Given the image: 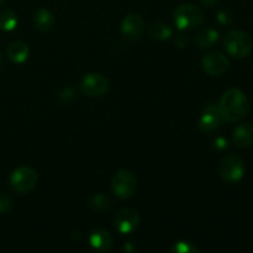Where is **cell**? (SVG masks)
Listing matches in <instances>:
<instances>
[{
    "label": "cell",
    "mask_w": 253,
    "mask_h": 253,
    "mask_svg": "<svg viewBox=\"0 0 253 253\" xmlns=\"http://www.w3.org/2000/svg\"><path fill=\"white\" fill-rule=\"evenodd\" d=\"M235 145L242 148L253 147V124L246 123L237 126L232 136Z\"/></svg>",
    "instance_id": "12"
},
{
    "label": "cell",
    "mask_w": 253,
    "mask_h": 253,
    "mask_svg": "<svg viewBox=\"0 0 253 253\" xmlns=\"http://www.w3.org/2000/svg\"><path fill=\"white\" fill-rule=\"evenodd\" d=\"M0 64H1V52H0Z\"/></svg>",
    "instance_id": "25"
},
{
    "label": "cell",
    "mask_w": 253,
    "mask_h": 253,
    "mask_svg": "<svg viewBox=\"0 0 253 253\" xmlns=\"http://www.w3.org/2000/svg\"><path fill=\"white\" fill-rule=\"evenodd\" d=\"M83 94L90 98H100L109 90V81L100 73H88L81 82Z\"/></svg>",
    "instance_id": "7"
},
{
    "label": "cell",
    "mask_w": 253,
    "mask_h": 253,
    "mask_svg": "<svg viewBox=\"0 0 253 253\" xmlns=\"http://www.w3.org/2000/svg\"><path fill=\"white\" fill-rule=\"evenodd\" d=\"M220 116L227 123H235L249 114L250 100L246 94L240 89L232 88L222 94L217 105Z\"/></svg>",
    "instance_id": "1"
},
{
    "label": "cell",
    "mask_w": 253,
    "mask_h": 253,
    "mask_svg": "<svg viewBox=\"0 0 253 253\" xmlns=\"http://www.w3.org/2000/svg\"><path fill=\"white\" fill-rule=\"evenodd\" d=\"M172 251L178 252V253H195V252H198V249L194 246V245L190 244V242L180 241V242H177V244L173 245Z\"/></svg>",
    "instance_id": "20"
},
{
    "label": "cell",
    "mask_w": 253,
    "mask_h": 253,
    "mask_svg": "<svg viewBox=\"0 0 253 253\" xmlns=\"http://www.w3.org/2000/svg\"><path fill=\"white\" fill-rule=\"evenodd\" d=\"M34 24L39 31L47 32L49 30H52L54 25V16L48 9H42L37 10L34 15Z\"/></svg>",
    "instance_id": "15"
},
{
    "label": "cell",
    "mask_w": 253,
    "mask_h": 253,
    "mask_svg": "<svg viewBox=\"0 0 253 253\" xmlns=\"http://www.w3.org/2000/svg\"><path fill=\"white\" fill-rule=\"evenodd\" d=\"M89 241L91 246L98 251H109L113 246V236L103 229H98L91 232Z\"/></svg>",
    "instance_id": "13"
},
{
    "label": "cell",
    "mask_w": 253,
    "mask_h": 253,
    "mask_svg": "<svg viewBox=\"0 0 253 253\" xmlns=\"http://www.w3.org/2000/svg\"><path fill=\"white\" fill-rule=\"evenodd\" d=\"M203 11L193 4L179 5L174 11V22L179 30L197 29L203 24Z\"/></svg>",
    "instance_id": "3"
},
{
    "label": "cell",
    "mask_w": 253,
    "mask_h": 253,
    "mask_svg": "<svg viewBox=\"0 0 253 253\" xmlns=\"http://www.w3.org/2000/svg\"><path fill=\"white\" fill-rule=\"evenodd\" d=\"M12 199L10 195L7 194H1L0 195V214H5V212H9L12 208Z\"/></svg>",
    "instance_id": "21"
},
{
    "label": "cell",
    "mask_w": 253,
    "mask_h": 253,
    "mask_svg": "<svg viewBox=\"0 0 253 253\" xmlns=\"http://www.w3.org/2000/svg\"><path fill=\"white\" fill-rule=\"evenodd\" d=\"M221 120L222 119L221 116H220L219 110H217V106L209 104V105L205 106L204 110H203L199 124H198V127H199V130L202 131V132L211 133L220 127Z\"/></svg>",
    "instance_id": "11"
},
{
    "label": "cell",
    "mask_w": 253,
    "mask_h": 253,
    "mask_svg": "<svg viewBox=\"0 0 253 253\" xmlns=\"http://www.w3.org/2000/svg\"><path fill=\"white\" fill-rule=\"evenodd\" d=\"M6 53L10 61L14 62V63H24L29 58L30 49L25 42L14 41L9 44Z\"/></svg>",
    "instance_id": "14"
},
{
    "label": "cell",
    "mask_w": 253,
    "mask_h": 253,
    "mask_svg": "<svg viewBox=\"0 0 253 253\" xmlns=\"http://www.w3.org/2000/svg\"><path fill=\"white\" fill-rule=\"evenodd\" d=\"M224 47L227 54L234 58L241 59L252 52L253 40L244 30H232L225 36Z\"/></svg>",
    "instance_id": "2"
},
{
    "label": "cell",
    "mask_w": 253,
    "mask_h": 253,
    "mask_svg": "<svg viewBox=\"0 0 253 253\" xmlns=\"http://www.w3.org/2000/svg\"><path fill=\"white\" fill-rule=\"evenodd\" d=\"M138 222H140L138 212L132 208L120 209L116 212L115 219H114L116 231L123 235H127L135 231L138 226Z\"/></svg>",
    "instance_id": "8"
},
{
    "label": "cell",
    "mask_w": 253,
    "mask_h": 253,
    "mask_svg": "<svg viewBox=\"0 0 253 253\" xmlns=\"http://www.w3.org/2000/svg\"><path fill=\"white\" fill-rule=\"evenodd\" d=\"M145 31V22L138 14H127L121 24V32L128 41H137Z\"/></svg>",
    "instance_id": "10"
},
{
    "label": "cell",
    "mask_w": 253,
    "mask_h": 253,
    "mask_svg": "<svg viewBox=\"0 0 253 253\" xmlns=\"http://www.w3.org/2000/svg\"><path fill=\"white\" fill-rule=\"evenodd\" d=\"M219 174L224 182L235 184L240 182L245 174V163L239 156L229 155L220 161Z\"/></svg>",
    "instance_id": "4"
},
{
    "label": "cell",
    "mask_w": 253,
    "mask_h": 253,
    "mask_svg": "<svg viewBox=\"0 0 253 253\" xmlns=\"http://www.w3.org/2000/svg\"><path fill=\"white\" fill-rule=\"evenodd\" d=\"M217 21L222 25H230L232 22V16L227 10H221V11L217 14Z\"/></svg>",
    "instance_id": "22"
},
{
    "label": "cell",
    "mask_w": 253,
    "mask_h": 253,
    "mask_svg": "<svg viewBox=\"0 0 253 253\" xmlns=\"http://www.w3.org/2000/svg\"><path fill=\"white\" fill-rule=\"evenodd\" d=\"M203 69L207 74L212 77L222 76L229 69L230 62L224 53L219 51L205 54L202 61Z\"/></svg>",
    "instance_id": "9"
},
{
    "label": "cell",
    "mask_w": 253,
    "mask_h": 253,
    "mask_svg": "<svg viewBox=\"0 0 253 253\" xmlns=\"http://www.w3.org/2000/svg\"><path fill=\"white\" fill-rule=\"evenodd\" d=\"M199 1L202 2L203 5H205V6L211 7V6H215V5L219 2V0H199Z\"/></svg>",
    "instance_id": "24"
},
{
    "label": "cell",
    "mask_w": 253,
    "mask_h": 253,
    "mask_svg": "<svg viewBox=\"0 0 253 253\" xmlns=\"http://www.w3.org/2000/svg\"><path fill=\"white\" fill-rule=\"evenodd\" d=\"M219 40V32L214 29H204L195 35V43L202 48H210Z\"/></svg>",
    "instance_id": "16"
},
{
    "label": "cell",
    "mask_w": 253,
    "mask_h": 253,
    "mask_svg": "<svg viewBox=\"0 0 253 253\" xmlns=\"http://www.w3.org/2000/svg\"><path fill=\"white\" fill-rule=\"evenodd\" d=\"M17 17L11 9L0 10V30L11 31L16 27Z\"/></svg>",
    "instance_id": "18"
},
{
    "label": "cell",
    "mask_w": 253,
    "mask_h": 253,
    "mask_svg": "<svg viewBox=\"0 0 253 253\" xmlns=\"http://www.w3.org/2000/svg\"><path fill=\"white\" fill-rule=\"evenodd\" d=\"M37 180H39V177H37L36 170L32 169L31 167L22 166L15 169L10 175V187L16 193L24 194L34 189L35 185L37 184Z\"/></svg>",
    "instance_id": "5"
},
{
    "label": "cell",
    "mask_w": 253,
    "mask_h": 253,
    "mask_svg": "<svg viewBox=\"0 0 253 253\" xmlns=\"http://www.w3.org/2000/svg\"><path fill=\"white\" fill-rule=\"evenodd\" d=\"M148 35L152 39L158 40V41H165V40H168L172 36V29L169 27V25L165 24L162 21H157L153 22L148 27Z\"/></svg>",
    "instance_id": "17"
},
{
    "label": "cell",
    "mask_w": 253,
    "mask_h": 253,
    "mask_svg": "<svg viewBox=\"0 0 253 253\" xmlns=\"http://www.w3.org/2000/svg\"><path fill=\"white\" fill-rule=\"evenodd\" d=\"M136 188H137V179L130 170H119L111 180V190L116 197L121 199L132 197Z\"/></svg>",
    "instance_id": "6"
},
{
    "label": "cell",
    "mask_w": 253,
    "mask_h": 253,
    "mask_svg": "<svg viewBox=\"0 0 253 253\" xmlns=\"http://www.w3.org/2000/svg\"><path fill=\"white\" fill-rule=\"evenodd\" d=\"M177 43L178 46L180 47H184L188 44V37L184 36V35H179V36L177 37Z\"/></svg>",
    "instance_id": "23"
},
{
    "label": "cell",
    "mask_w": 253,
    "mask_h": 253,
    "mask_svg": "<svg viewBox=\"0 0 253 253\" xmlns=\"http://www.w3.org/2000/svg\"><path fill=\"white\" fill-rule=\"evenodd\" d=\"M111 205V200L108 195L103 194V193H99L95 194L89 202V208L94 211H104V210L109 209Z\"/></svg>",
    "instance_id": "19"
}]
</instances>
